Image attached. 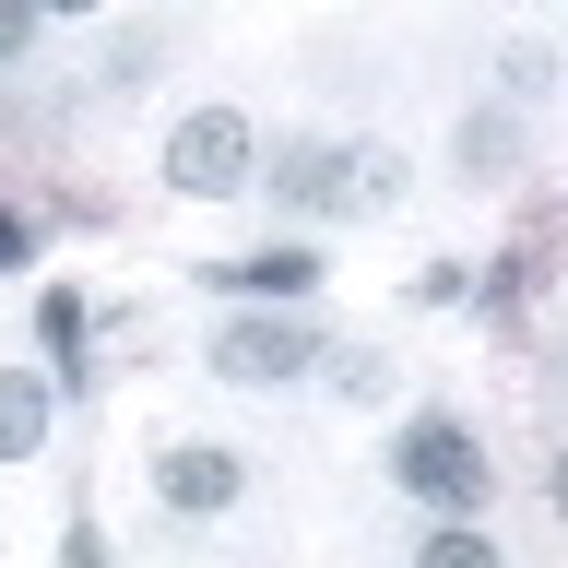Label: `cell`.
I'll return each instance as SVG.
<instances>
[{"mask_svg": "<svg viewBox=\"0 0 568 568\" xmlns=\"http://www.w3.org/2000/svg\"><path fill=\"white\" fill-rule=\"evenodd\" d=\"M390 474H403V497H415V509H438V521H474V509H486V438H474V426L462 415H415L403 426V450H390Z\"/></svg>", "mask_w": 568, "mask_h": 568, "instance_id": "1", "label": "cell"}, {"mask_svg": "<svg viewBox=\"0 0 568 568\" xmlns=\"http://www.w3.org/2000/svg\"><path fill=\"white\" fill-rule=\"evenodd\" d=\"M320 367V332L296 308H261V320H225L213 332V379L225 390H284V379H308Z\"/></svg>", "mask_w": 568, "mask_h": 568, "instance_id": "2", "label": "cell"}, {"mask_svg": "<svg viewBox=\"0 0 568 568\" xmlns=\"http://www.w3.org/2000/svg\"><path fill=\"white\" fill-rule=\"evenodd\" d=\"M248 178V119L237 106H190L166 131V190H190V202H237Z\"/></svg>", "mask_w": 568, "mask_h": 568, "instance_id": "3", "label": "cell"}, {"mask_svg": "<svg viewBox=\"0 0 568 568\" xmlns=\"http://www.w3.org/2000/svg\"><path fill=\"white\" fill-rule=\"evenodd\" d=\"M154 486H166V509H225V497H237V450L166 438V450H154Z\"/></svg>", "mask_w": 568, "mask_h": 568, "instance_id": "4", "label": "cell"}, {"mask_svg": "<svg viewBox=\"0 0 568 568\" xmlns=\"http://www.w3.org/2000/svg\"><path fill=\"white\" fill-rule=\"evenodd\" d=\"M213 284H237V296H273V308H296V296L320 284V261H308V248H261V261H225Z\"/></svg>", "mask_w": 568, "mask_h": 568, "instance_id": "5", "label": "cell"}, {"mask_svg": "<svg viewBox=\"0 0 568 568\" xmlns=\"http://www.w3.org/2000/svg\"><path fill=\"white\" fill-rule=\"evenodd\" d=\"M48 438V379L36 367H0V462H24Z\"/></svg>", "mask_w": 568, "mask_h": 568, "instance_id": "6", "label": "cell"}, {"mask_svg": "<svg viewBox=\"0 0 568 568\" xmlns=\"http://www.w3.org/2000/svg\"><path fill=\"white\" fill-rule=\"evenodd\" d=\"M284 202H308V213L344 202V142H284Z\"/></svg>", "mask_w": 568, "mask_h": 568, "instance_id": "7", "label": "cell"}, {"mask_svg": "<svg viewBox=\"0 0 568 568\" xmlns=\"http://www.w3.org/2000/svg\"><path fill=\"white\" fill-rule=\"evenodd\" d=\"M344 202H403V154H390V142H355V154H344Z\"/></svg>", "mask_w": 568, "mask_h": 568, "instance_id": "8", "label": "cell"}, {"mask_svg": "<svg viewBox=\"0 0 568 568\" xmlns=\"http://www.w3.org/2000/svg\"><path fill=\"white\" fill-rule=\"evenodd\" d=\"M462 166H474V178H509V166H521V131H509V119H462Z\"/></svg>", "mask_w": 568, "mask_h": 568, "instance_id": "9", "label": "cell"}, {"mask_svg": "<svg viewBox=\"0 0 568 568\" xmlns=\"http://www.w3.org/2000/svg\"><path fill=\"white\" fill-rule=\"evenodd\" d=\"M415 296H426V308H462V296H474V273H462V261H426Z\"/></svg>", "mask_w": 568, "mask_h": 568, "instance_id": "10", "label": "cell"}, {"mask_svg": "<svg viewBox=\"0 0 568 568\" xmlns=\"http://www.w3.org/2000/svg\"><path fill=\"white\" fill-rule=\"evenodd\" d=\"M426 568H486V532H462V521H450L438 545H426Z\"/></svg>", "mask_w": 568, "mask_h": 568, "instance_id": "11", "label": "cell"}, {"mask_svg": "<svg viewBox=\"0 0 568 568\" xmlns=\"http://www.w3.org/2000/svg\"><path fill=\"white\" fill-rule=\"evenodd\" d=\"M24 36H36V0H0V60H24Z\"/></svg>", "mask_w": 568, "mask_h": 568, "instance_id": "12", "label": "cell"}, {"mask_svg": "<svg viewBox=\"0 0 568 568\" xmlns=\"http://www.w3.org/2000/svg\"><path fill=\"white\" fill-rule=\"evenodd\" d=\"M24 248H36V237H24V213L0 202V273H24Z\"/></svg>", "mask_w": 568, "mask_h": 568, "instance_id": "13", "label": "cell"}, {"mask_svg": "<svg viewBox=\"0 0 568 568\" xmlns=\"http://www.w3.org/2000/svg\"><path fill=\"white\" fill-rule=\"evenodd\" d=\"M545 497H557V521H568V450H557V486H545Z\"/></svg>", "mask_w": 568, "mask_h": 568, "instance_id": "14", "label": "cell"}, {"mask_svg": "<svg viewBox=\"0 0 568 568\" xmlns=\"http://www.w3.org/2000/svg\"><path fill=\"white\" fill-rule=\"evenodd\" d=\"M36 12H106V0H36Z\"/></svg>", "mask_w": 568, "mask_h": 568, "instance_id": "15", "label": "cell"}]
</instances>
